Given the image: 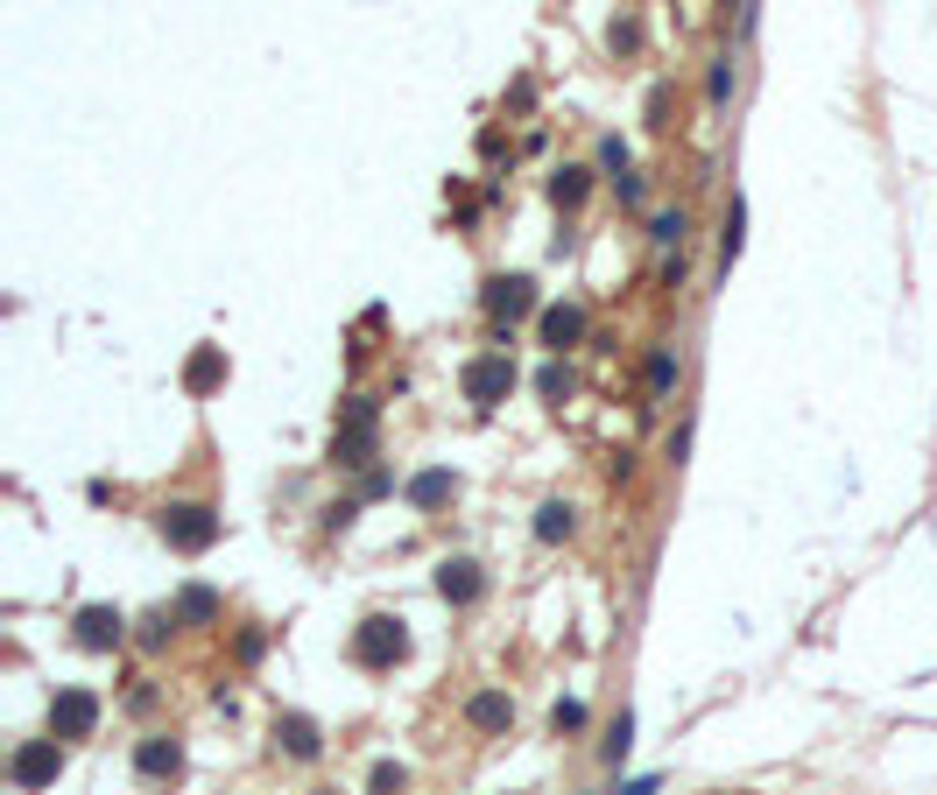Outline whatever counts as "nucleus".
Returning a JSON list of instances; mask_svg holds the SVG:
<instances>
[{
	"mask_svg": "<svg viewBox=\"0 0 937 795\" xmlns=\"http://www.w3.org/2000/svg\"><path fill=\"white\" fill-rule=\"evenodd\" d=\"M163 542L184 556H205L219 542V514L205 508V500H177V508H163Z\"/></svg>",
	"mask_w": 937,
	"mask_h": 795,
	"instance_id": "f257e3e1",
	"label": "nucleus"
},
{
	"mask_svg": "<svg viewBox=\"0 0 937 795\" xmlns=\"http://www.w3.org/2000/svg\"><path fill=\"white\" fill-rule=\"evenodd\" d=\"M402 655H409V634H402V619H388V613L360 619V634H353V662H360V669H395Z\"/></svg>",
	"mask_w": 937,
	"mask_h": 795,
	"instance_id": "f03ea898",
	"label": "nucleus"
},
{
	"mask_svg": "<svg viewBox=\"0 0 937 795\" xmlns=\"http://www.w3.org/2000/svg\"><path fill=\"white\" fill-rule=\"evenodd\" d=\"M346 422H339V437H332V464H367L374 458V422H381V409L367 395H346V409H339Z\"/></svg>",
	"mask_w": 937,
	"mask_h": 795,
	"instance_id": "7ed1b4c3",
	"label": "nucleus"
},
{
	"mask_svg": "<svg viewBox=\"0 0 937 795\" xmlns=\"http://www.w3.org/2000/svg\"><path fill=\"white\" fill-rule=\"evenodd\" d=\"M56 774H64V740H29V746H14V761H8V782L22 795L50 788Z\"/></svg>",
	"mask_w": 937,
	"mask_h": 795,
	"instance_id": "20e7f679",
	"label": "nucleus"
},
{
	"mask_svg": "<svg viewBox=\"0 0 937 795\" xmlns=\"http://www.w3.org/2000/svg\"><path fill=\"white\" fill-rule=\"evenodd\" d=\"M92 732H100V697H92V690H56L50 740H92Z\"/></svg>",
	"mask_w": 937,
	"mask_h": 795,
	"instance_id": "39448f33",
	"label": "nucleus"
},
{
	"mask_svg": "<svg viewBox=\"0 0 937 795\" xmlns=\"http://www.w3.org/2000/svg\"><path fill=\"white\" fill-rule=\"evenodd\" d=\"M508 387H514L508 353H487V359L466 366V401H472V409H493V401H508Z\"/></svg>",
	"mask_w": 937,
	"mask_h": 795,
	"instance_id": "423d86ee",
	"label": "nucleus"
},
{
	"mask_svg": "<svg viewBox=\"0 0 937 795\" xmlns=\"http://www.w3.org/2000/svg\"><path fill=\"white\" fill-rule=\"evenodd\" d=\"M480 303H487V317L514 324V317H529V310H535V289H529V275H493L480 289Z\"/></svg>",
	"mask_w": 937,
	"mask_h": 795,
	"instance_id": "0eeeda50",
	"label": "nucleus"
},
{
	"mask_svg": "<svg viewBox=\"0 0 937 795\" xmlns=\"http://www.w3.org/2000/svg\"><path fill=\"white\" fill-rule=\"evenodd\" d=\"M535 338H543L550 353H571V345L585 338V310L579 303H550L543 317H535Z\"/></svg>",
	"mask_w": 937,
	"mask_h": 795,
	"instance_id": "6e6552de",
	"label": "nucleus"
},
{
	"mask_svg": "<svg viewBox=\"0 0 937 795\" xmlns=\"http://www.w3.org/2000/svg\"><path fill=\"white\" fill-rule=\"evenodd\" d=\"M121 641H127V619L113 613V606H85V613H79V648L106 655V648H121Z\"/></svg>",
	"mask_w": 937,
	"mask_h": 795,
	"instance_id": "1a4fd4ad",
	"label": "nucleus"
},
{
	"mask_svg": "<svg viewBox=\"0 0 937 795\" xmlns=\"http://www.w3.org/2000/svg\"><path fill=\"white\" fill-rule=\"evenodd\" d=\"M437 592H445L451 606H472V598L487 592V577H480L472 556H445V564H437Z\"/></svg>",
	"mask_w": 937,
	"mask_h": 795,
	"instance_id": "9d476101",
	"label": "nucleus"
},
{
	"mask_svg": "<svg viewBox=\"0 0 937 795\" xmlns=\"http://www.w3.org/2000/svg\"><path fill=\"white\" fill-rule=\"evenodd\" d=\"M134 774H148V782H177V774H184V746L177 740H142V746H134Z\"/></svg>",
	"mask_w": 937,
	"mask_h": 795,
	"instance_id": "9b49d317",
	"label": "nucleus"
},
{
	"mask_svg": "<svg viewBox=\"0 0 937 795\" xmlns=\"http://www.w3.org/2000/svg\"><path fill=\"white\" fill-rule=\"evenodd\" d=\"M275 746L290 753V761H317V753H324V732H317V719H303V711H290V719L275 725Z\"/></svg>",
	"mask_w": 937,
	"mask_h": 795,
	"instance_id": "f8f14e48",
	"label": "nucleus"
},
{
	"mask_svg": "<svg viewBox=\"0 0 937 795\" xmlns=\"http://www.w3.org/2000/svg\"><path fill=\"white\" fill-rule=\"evenodd\" d=\"M466 725L472 732H508L514 725V704L501 690H480V697H466Z\"/></svg>",
	"mask_w": 937,
	"mask_h": 795,
	"instance_id": "ddd939ff",
	"label": "nucleus"
},
{
	"mask_svg": "<svg viewBox=\"0 0 937 795\" xmlns=\"http://www.w3.org/2000/svg\"><path fill=\"white\" fill-rule=\"evenodd\" d=\"M571 529H579V508H571V500H543V508H535V542H571Z\"/></svg>",
	"mask_w": 937,
	"mask_h": 795,
	"instance_id": "4468645a",
	"label": "nucleus"
},
{
	"mask_svg": "<svg viewBox=\"0 0 937 795\" xmlns=\"http://www.w3.org/2000/svg\"><path fill=\"white\" fill-rule=\"evenodd\" d=\"M451 493H458L451 472H416V479H409V508H424V514H437Z\"/></svg>",
	"mask_w": 937,
	"mask_h": 795,
	"instance_id": "2eb2a0df",
	"label": "nucleus"
},
{
	"mask_svg": "<svg viewBox=\"0 0 937 795\" xmlns=\"http://www.w3.org/2000/svg\"><path fill=\"white\" fill-rule=\"evenodd\" d=\"M585 190H592V169H585V163H564L558 177H550V198H558L564 211H579V205H585Z\"/></svg>",
	"mask_w": 937,
	"mask_h": 795,
	"instance_id": "dca6fc26",
	"label": "nucleus"
},
{
	"mask_svg": "<svg viewBox=\"0 0 937 795\" xmlns=\"http://www.w3.org/2000/svg\"><path fill=\"white\" fill-rule=\"evenodd\" d=\"M177 619H184V627H205V619H219V592L184 585V592H177Z\"/></svg>",
	"mask_w": 937,
	"mask_h": 795,
	"instance_id": "f3484780",
	"label": "nucleus"
},
{
	"mask_svg": "<svg viewBox=\"0 0 937 795\" xmlns=\"http://www.w3.org/2000/svg\"><path fill=\"white\" fill-rule=\"evenodd\" d=\"M677 380H684V359L669 353V345H656V353H648V395H677Z\"/></svg>",
	"mask_w": 937,
	"mask_h": 795,
	"instance_id": "a211bd4d",
	"label": "nucleus"
},
{
	"mask_svg": "<svg viewBox=\"0 0 937 795\" xmlns=\"http://www.w3.org/2000/svg\"><path fill=\"white\" fill-rule=\"evenodd\" d=\"M627 753H635V711H621V719L606 725V740H600V761H606V767H621Z\"/></svg>",
	"mask_w": 937,
	"mask_h": 795,
	"instance_id": "6ab92c4d",
	"label": "nucleus"
},
{
	"mask_svg": "<svg viewBox=\"0 0 937 795\" xmlns=\"http://www.w3.org/2000/svg\"><path fill=\"white\" fill-rule=\"evenodd\" d=\"M740 247H748V205L733 198V205H726V226H719V261L733 268V254H740Z\"/></svg>",
	"mask_w": 937,
	"mask_h": 795,
	"instance_id": "aec40b11",
	"label": "nucleus"
},
{
	"mask_svg": "<svg viewBox=\"0 0 937 795\" xmlns=\"http://www.w3.org/2000/svg\"><path fill=\"white\" fill-rule=\"evenodd\" d=\"M684 232H691V211H684V205L648 219V240H656V247H677V254H684Z\"/></svg>",
	"mask_w": 937,
	"mask_h": 795,
	"instance_id": "412c9836",
	"label": "nucleus"
},
{
	"mask_svg": "<svg viewBox=\"0 0 937 795\" xmlns=\"http://www.w3.org/2000/svg\"><path fill=\"white\" fill-rule=\"evenodd\" d=\"M705 100H712V113L733 100V56H712V71H705Z\"/></svg>",
	"mask_w": 937,
	"mask_h": 795,
	"instance_id": "4be33fe9",
	"label": "nucleus"
},
{
	"mask_svg": "<svg viewBox=\"0 0 937 795\" xmlns=\"http://www.w3.org/2000/svg\"><path fill=\"white\" fill-rule=\"evenodd\" d=\"M535 395H543V401H564V395H571V366H558V359H550L543 374H535Z\"/></svg>",
	"mask_w": 937,
	"mask_h": 795,
	"instance_id": "5701e85b",
	"label": "nucleus"
},
{
	"mask_svg": "<svg viewBox=\"0 0 937 795\" xmlns=\"http://www.w3.org/2000/svg\"><path fill=\"white\" fill-rule=\"evenodd\" d=\"M402 782H409V774H402L395 761H374V774H367V795H402Z\"/></svg>",
	"mask_w": 937,
	"mask_h": 795,
	"instance_id": "b1692460",
	"label": "nucleus"
},
{
	"mask_svg": "<svg viewBox=\"0 0 937 795\" xmlns=\"http://www.w3.org/2000/svg\"><path fill=\"white\" fill-rule=\"evenodd\" d=\"M169 627H184V619L169 613V606H163V613H148V619H142V648H163V641H169Z\"/></svg>",
	"mask_w": 937,
	"mask_h": 795,
	"instance_id": "393cba45",
	"label": "nucleus"
},
{
	"mask_svg": "<svg viewBox=\"0 0 937 795\" xmlns=\"http://www.w3.org/2000/svg\"><path fill=\"white\" fill-rule=\"evenodd\" d=\"M600 169L606 177H627V142L621 134H600Z\"/></svg>",
	"mask_w": 937,
	"mask_h": 795,
	"instance_id": "a878e982",
	"label": "nucleus"
},
{
	"mask_svg": "<svg viewBox=\"0 0 937 795\" xmlns=\"http://www.w3.org/2000/svg\"><path fill=\"white\" fill-rule=\"evenodd\" d=\"M184 380H190V387H198V395H205V387H212V380H219V353H212V345H205V353H198V359H190V374H184Z\"/></svg>",
	"mask_w": 937,
	"mask_h": 795,
	"instance_id": "bb28decb",
	"label": "nucleus"
},
{
	"mask_svg": "<svg viewBox=\"0 0 937 795\" xmlns=\"http://www.w3.org/2000/svg\"><path fill=\"white\" fill-rule=\"evenodd\" d=\"M585 719H592V711L579 704V697H564V704L550 711V725H558V732H585Z\"/></svg>",
	"mask_w": 937,
	"mask_h": 795,
	"instance_id": "cd10ccee",
	"label": "nucleus"
},
{
	"mask_svg": "<svg viewBox=\"0 0 937 795\" xmlns=\"http://www.w3.org/2000/svg\"><path fill=\"white\" fill-rule=\"evenodd\" d=\"M353 514H360V500H339V508H324V529H332V535H346V529H353Z\"/></svg>",
	"mask_w": 937,
	"mask_h": 795,
	"instance_id": "c85d7f7f",
	"label": "nucleus"
},
{
	"mask_svg": "<svg viewBox=\"0 0 937 795\" xmlns=\"http://www.w3.org/2000/svg\"><path fill=\"white\" fill-rule=\"evenodd\" d=\"M261 648H268V634H261V627H247L240 641H233V655H240V662H261Z\"/></svg>",
	"mask_w": 937,
	"mask_h": 795,
	"instance_id": "c756f323",
	"label": "nucleus"
},
{
	"mask_svg": "<svg viewBox=\"0 0 937 795\" xmlns=\"http://www.w3.org/2000/svg\"><path fill=\"white\" fill-rule=\"evenodd\" d=\"M614 190H621V205H642V198H648V184L635 177V169H627V177H614Z\"/></svg>",
	"mask_w": 937,
	"mask_h": 795,
	"instance_id": "7c9ffc66",
	"label": "nucleus"
},
{
	"mask_svg": "<svg viewBox=\"0 0 937 795\" xmlns=\"http://www.w3.org/2000/svg\"><path fill=\"white\" fill-rule=\"evenodd\" d=\"M388 487H395V472H381V464H374V472H367V479H360V493H367V500H381V493H388Z\"/></svg>",
	"mask_w": 937,
	"mask_h": 795,
	"instance_id": "2f4dec72",
	"label": "nucleus"
},
{
	"mask_svg": "<svg viewBox=\"0 0 937 795\" xmlns=\"http://www.w3.org/2000/svg\"><path fill=\"white\" fill-rule=\"evenodd\" d=\"M656 788H663L656 774H635V782H614V795H656Z\"/></svg>",
	"mask_w": 937,
	"mask_h": 795,
	"instance_id": "473e14b6",
	"label": "nucleus"
},
{
	"mask_svg": "<svg viewBox=\"0 0 937 795\" xmlns=\"http://www.w3.org/2000/svg\"><path fill=\"white\" fill-rule=\"evenodd\" d=\"M726 8H740V29H754V8H748V0H726Z\"/></svg>",
	"mask_w": 937,
	"mask_h": 795,
	"instance_id": "72a5a7b5",
	"label": "nucleus"
}]
</instances>
